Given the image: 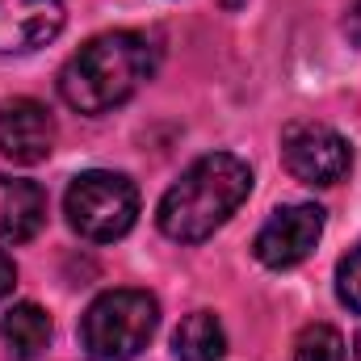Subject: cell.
I'll return each instance as SVG.
<instances>
[{"instance_id": "obj_1", "label": "cell", "mask_w": 361, "mask_h": 361, "mask_svg": "<svg viewBox=\"0 0 361 361\" xmlns=\"http://www.w3.org/2000/svg\"><path fill=\"white\" fill-rule=\"evenodd\" d=\"M160 51L147 34L135 30H109L89 38L59 72V97L76 114H109L122 101H130L156 76Z\"/></svg>"}, {"instance_id": "obj_2", "label": "cell", "mask_w": 361, "mask_h": 361, "mask_svg": "<svg viewBox=\"0 0 361 361\" xmlns=\"http://www.w3.org/2000/svg\"><path fill=\"white\" fill-rule=\"evenodd\" d=\"M248 193H252V169L231 152H210L197 156L160 197L156 223L177 244H202L244 206Z\"/></svg>"}, {"instance_id": "obj_3", "label": "cell", "mask_w": 361, "mask_h": 361, "mask_svg": "<svg viewBox=\"0 0 361 361\" xmlns=\"http://www.w3.org/2000/svg\"><path fill=\"white\" fill-rule=\"evenodd\" d=\"M160 302L147 290H105L80 319V349L89 361H135L156 336Z\"/></svg>"}, {"instance_id": "obj_4", "label": "cell", "mask_w": 361, "mask_h": 361, "mask_svg": "<svg viewBox=\"0 0 361 361\" xmlns=\"http://www.w3.org/2000/svg\"><path fill=\"white\" fill-rule=\"evenodd\" d=\"M63 214L72 223V231L89 244H114L122 240L135 219H139V189L135 180L109 169H92L68 185L63 197Z\"/></svg>"}, {"instance_id": "obj_5", "label": "cell", "mask_w": 361, "mask_h": 361, "mask_svg": "<svg viewBox=\"0 0 361 361\" xmlns=\"http://www.w3.org/2000/svg\"><path fill=\"white\" fill-rule=\"evenodd\" d=\"M281 164L302 185H336L349 177L353 152H349L345 135L332 130L328 122L298 118L281 130Z\"/></svg>"}, {"instance_id": "obj_6", "label": "cell", "mask_w": 361, "mask_h": 361, "mask_svg": "<svg viewBox=\"0 0 361 361\" xmlns=\"http://www.w3.org/2000/svg\"><path fill=\"white\" fill-rule=\"evenodd\" d=\"M319 235H324V210L311 202H294L269 214V223L252 240V252L265 269H294L315 252Z\"/></svg>"}, {"instance_id": "obj_7", "label": "cell", "mask_w": 361, "mask_h": 361, "mask_svg": "<svg viewBox=\"0 0 361 361\" xmlns=\"http://www.w3.org/2000/svg\"><path fill=\"white\" fill-rule=\"evenodd\" d=\"M55 147V118L34 97L0 101V156L13 164H42Z\"/></svg>"}, {"instance_id": "obj_8", "label": "cell", "mask_w": 361, "mask_h": 361, "mask_svg": "<svg viewBox=\"0 0 361 361\" xmlns=\"http://www.w3.org/2000/svg\"><path fill=\"white\" fill-rule=\"evenodd\" d=\"M63 0H0V55H30L59 38Z\"/></svg>"}, {"instance_id": "obj_9", "label": "cell", "mask_w": 361, "mask_h": 361, "mask_svg": "<svg viewBox=\"0 0 361 361\" xmlns=\"http://www.w3.org/2000/svg\"><path fill=\"white\" fill-rule=\"evenodd\" d=\"M42 223H47L42 185L0 173V240L4 244H25V240H34L42 231Z\"/></svg>"}, {"instance_id": "obj_10", "label": "cell", "mask_w": 361, "mask_h": 361, "mask_svg": "<svg viewBox=\"0 0 361 361\" xmlns=\"http://www.w3.org/2000/svg\"><path fill=\"white\" fill-rule=\"evenodd\" d=\"M0 341L8 345V353L17 361H34L51 341V315L38 302H17L0 319Z\"/></svg>"}, {"instance_id": "obj_11", "label": "cell", "mask_w": 361, "mask_h": 361, "mask_svg": "<svg viewBox=\"0 0 361 361\" xmlns=\"http://www.w3.org/2000/svg\"><path fill=\"white\" fill-rule=\"evenodd\" d=\"M173 353H177V361H223L227 336H223L219 315H210V311L185 315L180 328L173 332Z\"/></svg>"}, {"instance_id": "obj_12", "label": "cell", "mask_w": 361, "mask_h": 361, "mask_svg": "<svg viewBox=\"0 0 361 361\" xmlns=\"http://www.w3.org/2000/svg\"><path fill=\"white\" fill-rule=\"evenodd\" d=\"M294 361H345V341L332 324H311L302 328L298 345H294Z\"/></svg>"}, {"instance_id": "obj_13", "label": "cell", "mask_w": 361, "mask_h": 361, "mask_svg": "<svg viewBox=\"0 0 361 361\" xmlns=\"http://www.w3.org/2000/svg\"><path fill=\"white\" fill-rule=\"evenodd\" d=\"M336 294L353 315H361V244L336 265Z\"/></svg>"}, {"instance_id": "obj_14", "label": "cell", "mask_w": 361, "mask_h": 361, "mask_svg": "<svg viewBox=\"0 0 361 361\" xmlns=\"http://www.w3.org/2000/svg\"><path fill=\"white\" fill-rule=\"evenodd\" d=\"M345 34L361 47V0H353V4H349V13H345Z\"/></svg>"}, {"instance_id": "obj_15", "label": "cell", "mask_w": 361, "mask_h": 361, "mask_svg": "<svg viewBox=\"0 0 361 361\" xmlns=\"http://www.w3.org/2000/svg\"><path fill=\"white\" fill-rule=\"evenodd\" d=\"M13 281H17V269H13V261H8V257L0 252V298H4L8 290H13Z\"/></svg>"}, {"instance_id": "obj_16", "label": "cell", "mask_w": 361, "mask_h": 361, "mask_svg": "<svg viewBox=\"0 0 361 361\" xmlns=\"http://www.w3.org/2000/svg\"><path fill=\"white\" fill-rule=\"evenodd\" d=\"M353 357L361 361V332H357V341H353Z\"/></svg>"}, {"instance_id": "obj_17", "label": "cell", "mask_w": 361, "mask_h": 361, "mask_svg": "<svg viewBox=\"0 0 361 361\" xmlns=\"http://www.w3.org/2000/svg\"><path fill=\"white\" fill-rule=\"evenodd\" d=\"M223 4H227V8H235V4H240V0H223Z\"/></svg>"}]
</instances>
